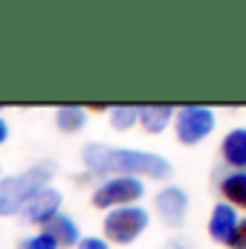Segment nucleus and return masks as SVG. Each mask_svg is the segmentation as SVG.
Returning <instances> with one entry per match:
<instances>
[{
	"label": "nucleus",
	"instance_id": "3",
	"mask_svg": "<svg viewBox=\"0 0 246 249\" xmlns=\"http://www.w3.org/2000/svg\"><path fill=\"white\" fill-rule=\"evenodd\" d=\"M151 217L142 206H122L107 212L105 217V238L113 244H133L145 229H148Z\"/></svg>",
	"mask_w": 246,
	"mask_h": 249
},
{
	"label": "nucleus",
	"instance_id": "10",
	"mask_svg": "<svg viewBox=\"0 0 246 249\" xmlns=\"http://www.w3.org/2000/svg\"><path fill=\"white\" fill-rule=\"evenodd\" d=\"M174 113L177 110L171 105H139V124L148 133H162L174 122Z\"/></svg>",
	"mask_w": 246,
	"mask_h": 249
},
{
	"label": "nucleus",
	"instance_id": "1",
	"mask_svg": "<svg viewBox=\"0 0 246 249\" xmlns=\"http://www.w3.org/2000/svg\"><path fill=\"white\" fill-rule=\"evenodd\" d=\"M84 165L93 174H107V177H148V180H168L171 177V162L159 154L151 151H133V148H110L102 142H90L81 151Z\"/></svg>",
	"mask_w": 246,
	"mask_h": 249
},
{
	"label": "nucleus",
	"instance_id": "18",
	"mask_svg": "<svg viewBox=\"0 0 246 249\" xmlns=\"http://www.w3.org/2000/svg\"><path fill=\"white\" fill-rule=\"evenodd\" d=\"M6 139H9V124H6V119H3V116H0V145H3Z\"/></svg>",
	"mask_w": 246,
	"mask_h": 249
},
{
	"label": "nucleus",
	"instance_id": "4",
	"mask_svg": "<svg viewBox=\"0 0 246 249\" xmlns=\"http://www.w3.org/2000/svg\"><path fill=\"white\" fill-rule=\"evenodd\" d=\"M142 194H145V186L136 177H107L93 191V206H99V209L136 206V200H142Z\"/></svg>",
	"mask_w": 246,
	"mask_h": 249
},
{
	"label": "nucleus",
	"instance_id": "6",
	"mask_svg": "<svg viewBox=\"0 0 246 249\" xmlns=\"http://www.w3.org/2000/svg\"><path fill=\"white\" fill-rule=\"evenodd\" d=\"M61 191L58 188H38L23 206H20V217L26 220V223H38V226H44L47 220H53L58 212H61Z\"/></svg>",
	"mask_w": 246,
	"mask_h": 249
},
{
	"label": "nucleus",
	"instance_id": "11",
	"mask_svg": "<svg viewBox=\"0 0 246 249\" xmlns=\"http://www.w3.org/2000/svg\"><path fill=\"white\" fill-rule=\"evenodd\" d=\"M235 223H238V212L229 203H217L214 212H211V220H209V232H211L214 241L226 244L229 235H232V229H235Z\"/></svg>",
	"mask_w": 246,
	"mask_h": 249
},
{
	"label": "nucleus",
	"instance_id": "2",
	"mask_svg": "<svg viewBox=\"0 0 246 249\" xmlns=\"http://www.w3.org/2000/svg\"><path fill=\"white\" fill-rule=\"evenodd\" d=\"M55 174L53 162H38L32 168H26L23 174H12L0 180V217H9L15 212H20V206L38 191V188L50 186Z\"/></svg>",
	"mask_w": 246,
	"mask_h": 249
},
{
	"label": "nucleus",
	"instance_id": "17",
	"mask_svg": "<svg viewBox=\"0 0 246 249\" xmlns=\"http://www.w3.org/2000/svg\"><path fill=\"white\" fill-rule=\"evenodd\" d=\"M78 249H110L105 238H81L78 241Z\"/></svg>",
	"mask_w": 246,
	"mask_h": 249
},
{
	"label": "nucleus",
	"instance_id": "12",
	"mask_svg": "<svg viewBox=\"0 0 246 249\" xmlns=\"http://www.w3.org/2000/svg\"><path fill=\"white\" fill-rule=\"evenodd\" d=\"M220 194L226 197V203L235 209L241 206L246 209V171H229L223 180H220Z\"/></svg>",
	"mask_w": 246,
	"mask_h": 249
},
{
	"label": "nucleus",
	"instance_id": "5",
	"mask_svg": "<svg viewBox=\"0 0 246 249\" xmlns=\"http://www.w3.org/2000/svg\"><path fill=\"white\" fill-rule=\"evenodd\" d=\"M214 113L209 107L200 105H185L174 113V127H177V139L183 145H197L203 142L211 130H214Z\"/></svg>",
	"mask_w": 246,
	"mask_h": 249
},
{
	"label": "nucleus",
	"instance_id": "7",
	"mask_svg": "<svg viewBox=\"0 0 246 249\" xmlns=\"http://www.w3.org/2000/svg\"><path fill=\"white\" fill-rule=\"evenodd\" d=\"M154 203H157V212H159L162 223H168V226H174V229L185 223V214H188V194H185L183 188H177V186L162 188Z\"/></svg>",
	"mask_w": 246,
	"mask_h": 249
},
{
	"label": "nucleus",
	"instance_id": "16",
	"mask_svg": "<svg viewBox=\"0 0 246 249\" xmlns=\"http://www.w3.org/2000/svg\"><path fill=\"white\" fill-rule=\"evenodd\" d=\"M18 249H58L55 244H53V238L50 235H32V238H26V241H20V247Z\"/></svg>",
	"mask_w": 246,
	"mask_h": 249
},
{
	"label": "nucleus",
	"instance_id": "14",
	"mask_svg": "<svg viewBox=\"0 0 246 249\" xmlns=\"http://www.w3.org/2000/svg\"><path fill=\"white\" fill-rule=\"evenodd\" d=\"M136 122H139V107L136 105H116V107H110V124L116 130H127Z\"/></svg>",
	"mask_w": 246,
	"mask_h": 249
},
{
	"label": "nucleus",
	"instance_id": "9",
	"mask_svg": "<svg viewBox=\"0 0 246 249\" xmlns=\"http://www.w3.org/2000/svg\"><path fill=\"white\" fill-rule=\"evenodd\" d=\"M220 151H223V160H226L229 168L244 171L246 168V127H235V130H229V133L223 136Z\"/></svg>",
	"mask_w": 246,
	"mask_h": 249
},
{
	"label": "nucleus",
	"instance_id": "15",
	"mask_svg": "<svg viewBox=\"0 0 246 249\" xmlns=\"http://www.w3.org/2000/svg\"><path fill=\"white\" fill-rule=\"evenodd\" d=\"M226 247H229V249H246V217H244V220L238 217V223H235V229H232V235H229Z\"/></svg>",
	"mask_w": 246,
	"mask_h": 249
},
{
	"label": "nucleus",
	"instance_id": "19",
	"mask_svg": "<svg viewBox=\"0 0 246 249\" xmlns=\"http://www.w3.org/2000/svg\"><path fill=\"white\" fill-rule=\"evenodd\" d=\"M168 249H191V247H185L183 241H171V244H168Z\"/></svg>",
	"mask_w": 246,
	"mask_h": 249
},
{
	"label": "nucleus",
	"instance_id": "8",
	"mask_svg": "<svg viewBox=\"0 0 246 249\" xmlns=\"http://www.w3.org/2000/svg\"><path fill=\"white\" fill-rule=\"evenodd\" d=\"M44 235H50L53 238V244L61 249V247H78V241H81V232H78V226H75V220L72 217H67L64 212H58L53 220H47L44 223Z\"/></svg>",
	"mask_w": 246,
	"mask_h": 249
},
{
	"label": "nucleus",
	"instance_id": "13",
	"mask_svg": "<svg viewBox=\"0 0 246 249\" xmlns=\"http://www.w3.org/2000/svg\"><path fill=\"white\" fill-rule=\"evenodd\" d=\"M55 124L61 127L64 133H75L87 124V110L78 107V105H64L55 110Z\"/></svg>",
	"mask_w": 246,
	"mask_h": 249
}]
</instances>
